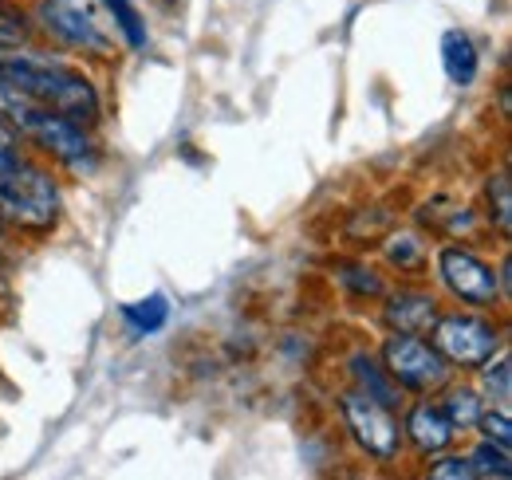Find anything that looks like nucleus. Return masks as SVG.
Segmentation results:
<instances>
[{"mask_svg":"<svg viewBox=\"0 0 512 480\" xmlns=\"http://www.w3.org/2000/svg\"><path fill=\"white\" fill-rule=\"evenodd\" d=\"M339 414L347 421V433L355 437V445L375 457V461H394L398 449H402V429H398V418L394 410L367 398L363 390H347L339 398Z\"/></svg>","mask_w":512,"mask_h":480,"instance_id":"nucleus-6","label":"nucleus"},{"mask_svg":"<svg viewBox=\"0 0 512 480\" xmlns=\"http://www.w3.org/2000/svg\"><path fill=\"white\" fill-rule=\"evenodd\" d=\"M339 272H343L339 280H343L347 288H355L359 296H379V292H383V280H379L371 268H363V264H347V268H339Z\"/></svg>","mask_w":512,"mask_h":480,"instance_id":"nucleus-22","label":"nucleus"},{"mask_svg":"<svg viewBox=\"0 0 512 480\" xmlns=\"http://www.w3.org/2000/svg\"><path fill=\"white\" fill-rule=\"evenodd\" d=\"M0 221L24 233H48L60 221V185L52 170L32 158H20L0 174Z\"/></svg>","mask_w":512,"mask_h":480,"instance_id":"nucleus-3","label":"nucleus"},{"mask_svg":"<svg viewBox=\"0 0 512 480\" xmlns=\"http://www.w3.org/2000/svg\"><path fill=\"white\" fill-rule=\"evenodd\" d=\"M438 406L453 421V429H469V425H477V418L485 414V402H481V394L473 386H446V394H442Z\"/></svg>","mask_w":512,"mask_h":480,"instance_id":"nucleus-13","label":"nucleus"},{"mask_svg":"<svg viewBox=\"0 0 512 480\" xmlns=\"http://www.w3.org/2000/svg\"><path fill=\"white\" fill-rule=\"evenodd\" d=\"M166 315H170V307H166L162 296H150V300L127 303V307H123V319H127L134 331H158V327L166 323Z\"/></svg>","mask_w":512,"mask_h":480,"instance_id":"nucleus-16","label":"nucleus"},{"mask_svg":"<svg viewBox=\"0 0 512 480\" xmlns=\"http://www.w3.org/2000/svg\"><path fill=\"white\" fill-rule=\"evenodd\" d=\"M438 280L446 284L453 300L469 303V307H493L501 300V272L461 244L438 248Z\"/></svg>","mask_w":512,"mask_h":480,"instance_id":"nucleus-7","label":"nucleus"},{"mask_svg":"<svg viewBox=\"0 0 512 480\" xmlns=\"http://www.w3.org/2000/svg\"><path fill=\"white\" fill-rule=\"evenodd\" d=\"M386 323L390 331H406V335H426L438 319V300L430 292H418V288H402L386 300Z\"/></svg>","mask_w":512,"mask_h":480,"instance_id":"nucleus-10","label":"nucleus"},{"mask_svg":"<svg viewBox=\"0 0 512 480\" xmlns=\"http://www.w3.org/2000/svg\"><path fill=\"white\" fill-rule=\"evenodd\" d=\"M166 4H170V0H166Z\"/></svg>","mask_w":512,"mask_h":480,"instance_id":"nucleus-26","label":"nucleus"},{"mask_svg":"<svg viewBox=\"0 0 512 480\" xmlns=\"http://www.w3.org/2000/svg\"><path fill=\"white\" fill-rule=\"evenodd\" d=\"M383 366L386 374L398 382V390H410V394H438L449 386V366L434 343H426L422 335H406V331H394L383 343Z\"/></svg>","mask_w":512,"mask_h":480,"instance_id":"nucleus-4","label":"nucleus"},{"mask_svg":"<svg viewBox=\"0 0 512 480\" xmlns=\"http://www.w3.org/2000/svg\"><path fill=\"white\" fill-rule=\"evenodd\" d=\"M481 370V394L489 398V402H497L501 410H505V402H509L512 394V374H509V359L497 351L489 362H481L477 366Z\"/></svg>","mask_w":512,"mask_h":480,"instance_id":"nucleus-15","label":"nucleus"},{"mask_svg":"<svg viewBox=\"0 0 512 480\" xmlns=\"http://www.w3.org/2000/svg\"><path fill=\"white\" fill-rule=\"evenodd\" d=\"M489 221H497V229L509 237L512 229V185H509V174H497V178H489Z\"/></svg>","mask_w":512,"mask_h":480,"instance_id":"nucleus-18","label":"nucleus"},{"mask_svg":"<svg viewBox=\"0 0 512 480\" xmlns=\"http://www.w3.org/2000/svg\"><path fill=\"white\" fill-rule=\"evenodd\" d=\"M402 433L410 437V445H414L422 457L446 453L449 445H453V437H457L453 421L442 414V406H438V402H418V406H410Z\"/></svg>","mask_w":512,"mask_h":480,"instance_id":"nucleus-9","label":"nucleus"},{"mask_svg":"<svg viewBox=\"0 0 512 480\" xmlns=\"http://www.w3.org/2000/svg\"><path fill=\"white\" fill-rule=\"evenodd\" d=\"M24 40H28V16L12 0H0V48H16Z\"/></svg>","mask_w":512,"mask_h":480,"instance_id":"nucleus-19","label":"nucleus"},{"mask_svg":"<svg viewBox=\"0 0 512 480\" xmlns=\"http://www.w3.org/2000/svg\"><path fill=\"white\" fill-rule=\"evenodd\" d=\"M430 339L449 366H465V370H477L501 351V327L473 311H449V315L438 311Z\"/></svg>","mask_w":512,"mask_h":480,"instance_id":"nucleus-5","label":"nucleus"},{"mask_svg":"<svg viewBox=\"0 0 512 480\" xmlns=\"http://www.w3.org/2000/svg\"><path fill=\"white\" fill-rule=\"evenodd\" d=\"M351 374H355V390H363L367 398H375V402H383V406H398V382L386 374L383 362H375L371 355H351Z\"/></svg>","mask_w":512,"mask_h":480,"instance_id":"nucleus-11","label":"nucleus"},{"mask_svg":"<svg viewBox=\"0 0 512 480\" xmlns=\"http://www.w3.org/2000/svg\"><path fill=\"white\" fill-rule=\"evenodd\" d=\"M20 158H24V138H20V130L12 122L0 115V174L12 170Z\"/></svg>","mask_w":512,"mask_h":480,"instance_id":"nucleus-21","label":"nucleus"},{"mask_svg":"<svg viewBox=\"0 0 512 480\" xmlns=\"http://www.w3.org/2000/svg\"><path fill=\"white\" fill-rule=\"evenodd\" d=\"M103 4H107V12L115 16V24H119V32L127 36L130 48H146V28H142L138 8H134L130 0H103Z\"/></svg>","mask_w":512,"mask_h":480,"instance_id":"nucleus-17","label":"nucleus"},{"mask_svg":"<svg viewBox=\"0 0 512 480\" xmlns=\"http://www.w3.org/2000/svg\"><path fill=\"white\" fill-rule=\"evenodd\" d=\"M386 256H390V264H398V268H418V260H422V244L414 237H394L386 244Z\"/></svg>","mask_w":512,"mask_h":480,"instance_id":"nucleus-23","label":"nucleus"},{"mask_svg":"<svg viewBox=\"0 0 512 480\" xmlns=\"http://www.w3.org/2000/svg\"><path fill=\"white\" fill-rule=\"evenodd\" d=\"M469 469H473V477L509 480L512 477L509 449H501V445H493V441H481V445L469 453Z\"/></svg>","mask_w":512,"mask_h":480,"instance_id":"nucleus-14","label":"nucleus"},{"mask_svg":"<svg viewBox=\"0 0 512 480\" xmlns=\"http://www.w3.org/2000/svg\"><path fill=\"white\" fill-rule=\"evenodd\" d=\"M438 457V453H434ZM430 477L434 480H473V469H469V457H438L430 465Z\"/></svg>","mask_w":512,"mask_h":480,"instance_id":"nucleus-24","label":"nucleus"},{"mask_svg":"<svg viewBox=\"0 0 512 480\" xmlns=\"http://www.w3.org/2000/svg\"><path fill=\"white\" fill-rule=\"evenodd\" d=\"M32 20H36L60 48H67V52L95 56V60H107V56H111V36H107L83 8H75L71 0H36V4H32Z\"/></svg>","mask_w":512,"mask_h":480,"instance_id":"nucleus-8","label":"nucleus"},{"mask_svg":"<svg viewBox=\"0 0 512 480\" xmlns=\"http://www.w3.org/2000/svg\"><path fill=\"white\" fill-rule=\"evenodd\" d=\"M0 248H8V225L0 221Z\"/></svg>","mask_w":512,"mask_h":480,"instance_id":"nucleus-25","label":"nucleus"},{"mask_svg":"<svg viewBox=\"0 0 512 480\" xmlns=\"http://www.w3.org/2000/svg\"><path fill=\"white\" fill-rule=\"evenodd\" d=\"M0 115L20 130V138H28L36 150H44L64 170H71V174H91L95 170V146L87 138V126L64 119L52 107H40V103L24 99L8 83H0Z\"/></svg>","mask_w":512,"mask_h":480,"instance_id":"nucleus-2","label":"nucleus"},{"mask_svg":"<svg viewBox=\"0 0 512 480\" xmlns=\"http://www.w3.org/2000/svg\"><path fill=\"white\" fill-rule=\"evenodd\" d=\"M0 83H8L12 91H20L24 99H32L40 107L60 111L64 119L79 122V126H95L103 115L95 83L83 71L52 60V56L0 48Z\"/></svg>","mask_w":512,"mask_h":480,"instance_id":"nucleus-1","label":"nucleus"},{"mask_svg":"<svg viewBox=\"0 0 512 480\" xmlns=\"http://www.w3.org/2000/svg\"><path fill=\"white\" fill-rule=\"evenodd\" d=\"M477 429H481V441H493V445H501V449H512V421H509V410H485L481 418H477Z\"/></svg>","mask_w":512,"mask_h":480,"instance_id":"nucleus-20","label":"nucleus"},{"mask_svg":"<svg viewBox=\"0 0 512 480\" xmlns=\"http://www.w3.org/2000/svg\"><path fill=\"white\" fill-rule=\"evenodd\" d=\"M442 67H446L449 83H457V87H469L477 79V48L465 32L453 28L442 36Z\"/></svg>","mask_w":512,"mask_h":480,"instance_id":"nucleus-12","label":"nucleus"}]
</instances>
